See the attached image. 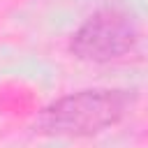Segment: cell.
I'll return each mask as SVG.
<instances>
[{"label": "cell", "instance_id": "cell-2", "mask_svg": "<svg viewBox=\"0 0 148 148\" xmlns=\"http://www.w3.org/2000/svg\"><path fill=\"white\" fill-rule=\"evenodd\" d=\"M136 44V25L130 14L106 7L86 18L72 35L69 51L90 62H109L130 53Z\"/></svg>", "mask_w": 148, "mask_h": 148}, {"label": "cell", "instance_id": "cell-1", "mask_svg": "<svg viewBox=\"0 0 148 148\" xmlns=\"http://www.w3.org/2000/svg\"><path fill=\"white\" fill-rule=\"evenodd\" d=\"M132 102L134 95L130 90H79L49 104L37 118V130L51 136H90L120 123Z\"/></svg>", "mask_w": 148, "mask_h": 148}]
</instances>
